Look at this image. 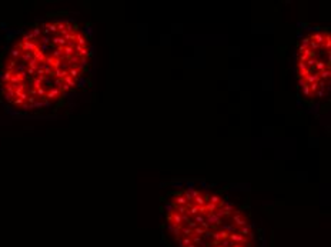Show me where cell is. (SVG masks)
<instances>
[{"label": "cell", "instance_id": "cell-3", "mask_svg": "<svg viewBox=\"0 0 331 247\" xmlns=\"http://www.w3.org/2000/svg\"><path fill=\"white\" fill-rule=\"evenodd\" d=\"M330 29L303 25L297 36L294 70L297 99L304 109L324 113L330 103Z\"/></svg>", "mask_w": 331, "mask_h": 247}, {"label": "cell", "instance_id": "cell-1", "mask_svg": "<svg viewBox=\"0 0 331 247\" xmlns=\"http://www.w3.org/2000/svg\"><path fill=\"white\" fill-rule=\"evenodd\" d=\"M93 63L89 25L70 14L37 19L14 30L1 51V104L17 117L56 114L91 87Z\"/></svg>", "mask_w": 331, "mask_h": 247}, {"label": "cell", "instance_id": "cell-2", "mask_svg": "<svg viewBox=\"0 0 331 247\" xmlns=\"http://www.w3.org/2000/svg\"><path fill=\"white\" fill-rule=\"evenodd\" d=\"M167 247H264L248 201L228 186L180 179L162 196Z\"/></svg>", "mask_w": 331, "mask_h": 247}]
</instances>
